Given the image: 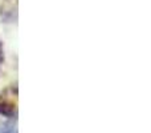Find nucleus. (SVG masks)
I'll list each match as a JSON object with an SVG mask.
<instances>
[{
	"mask_svg": "<svg viewBox=\"0 0 151 133\" xmlns=\"http://www.w3.org/2000/svg\"><path fill=\"white\" fill-rule=\"evenodd\" d=\"M0 133H17L16 117L5 108H0Z\"/></svg>",
	"mask_w": 151,
	"mask_h": 133,
	"instance_id": "1",
	"label": "nucleus"
}]
</instances>
